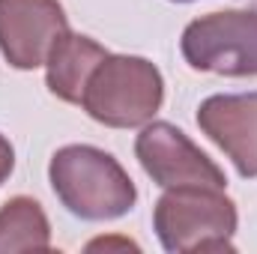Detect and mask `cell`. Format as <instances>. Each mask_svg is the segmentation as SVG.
I'll list each match as a JSON object with an SVG mask.
<instances>
[{"label":"cell","mask_w":257,"mask_h":254,"mask_svg":"<svg viewBox=\"0 0 257 254\" xmlns=\"http://www.w3.org/2000/svg\"><path fill=\"white\" fill-rule=\"evenodd\" d=\"M236 203L224 189L177 186L165 189L156 203L153 227L165 251H233Z\"/></svg>","instance_id":"cell-2"},{"label":"cell","mask_w":257,"mask_h":254,"mask_svg":"<svg viewBox=\"0 0 257 254\" xmlns=\"http://www.w3.org/2000/svg\"><path fill=\"white\" fill-rule=\"evenodd\" d=\"M197 126L233 162L242 180H257V90L203 99Z\"/></svg>","instance_id":"cell-7"},{"label":"cell","mask_w":257,"mask_h":254,"mask_svg":"<svg viewBox=\"0 0 257 254\" xmlns=\"http://www.w3.org/2000/svg\"><path fill=\"white\" fill-rule=\"evenodd\" d=\"M105 57H108V51L96 39L66 30L63 36L51 45V54L45 60V66H48V72H45L48 90L57 99L69 102V105H81L87 78L93 75V69Z\"/></svg>","instance_id":"cell-8"},{"label":"cell","mask_w":257,"mask_h":254,"mask_svg":"<svg viewBox=\"0 0 257 254\" xmlns=\"http://www.w3.org/2000/svg\"><path fill=\"white\" fill-rule=\"evenodd\" d=\"M12 168H15V150H12V144L0 135V186H3V180L12 174Z\"/></svg>","instance_id":"cell-10"},{"label":"cell","mask_w":257,"mask_h":254,"mask_svg":"<svg viewBox=\"0 0 257 254\" xmlns=\"http://www.w3.org/2000/svg\"><path fill=\"white\" fill-rule=\"evenodd\" d=\"M51 224L33 197H12L0 206V254L12 251H48Z\"/></svg>","instance_id":"cell-9"},{"label":"cell","mask_w":257,"mask_h":254,"mask_svg":"<svg viewBox=\"0 0 257 254\" xmlns=\"http://www.w3.org/2000/svg\"><path fill=\"white\" fill-rule=\"evenodd\" d=\"M180 48L194 72L257 78V0L194 18Z\"/></svg>","instance_id":"cell-4"},{"label":"cell","mask_w":257,"mask_h":254,"mask_svg":"<svg viewBox=\"0 0 257 254\" xmlns=\"http://www.w3.org/2000/svg\"><path fill=\"white\" fill-rule=\"evenodd\" d=\"M135 156L147 177L162 189L177 186H209L224 189V171L194 144L183 129L171 123H147L135 141Z\"/></svg>","instance_id":"cell-5"},{"label":"cell","mask_w":257,"mask_h":254,"mask_svg":"<svg viewBox=\"0 0 257 254\" xmlns=\"http://www.w3.org/2000/svg\"><path fill=\"white\" fill-rule=\"evenodd\" d=\"M165 102V78L147 57L108 54L87 78L81 108L108 129L147 126Z\"/></svg>","instance_id":"cell-3"},{"label":"cell","mask_w":257,"mask_h":254,"mask_svg":"<svg viewBox=\"0 0 257 254\" xmlns=\"http://www.w3.org/2000/svg\"><path fill=\"white\" fill-rule=\"evenodd\" d=\"M66 30L60 0H0V54L12 69L45 66L51 45Z\"/></svg>","instance_id":"cell-6"},{"label":"cell","mask_w":257,"mask_h":254,"mask_svg":"<svg viewBox=\"0 0 257 254\" xmlns=\"http://www.w3.org/2000/svg\"><path fill=\"white\" fill-rule=\"evenodd\" d=\"M48 180L57 200L84 221L123 218L138 200V189L126 168L111 153L90 144L60 147L51 156Z\"/></svg>","instance_id":"cell-1"},{"label":"cell","mask_w":257,"mask_h":254,"mask_svg":"<svg viewBox=\"0 0 257 254\" xmlns=\"http://www.w3.org/2000/svg\"><path fill=\"white\" fill-rule=\"evenodd\" d=\"M174 3H192V0H174Z\"/></svg>","instance_id":"cell-11"}]
</instances>
